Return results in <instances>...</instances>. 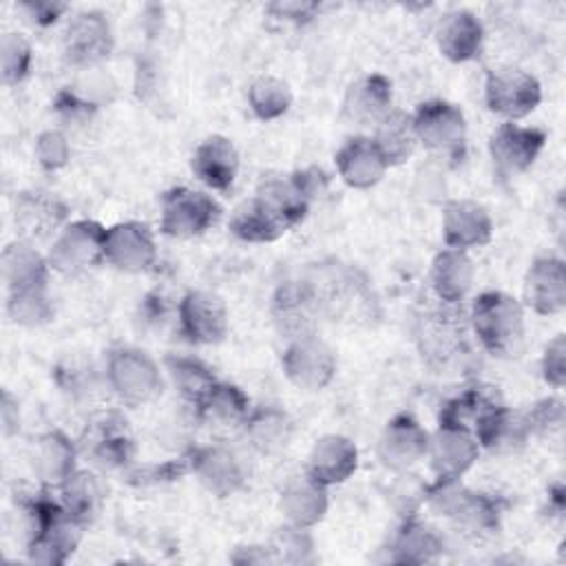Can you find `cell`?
I'll use <instances>...</instances> for the list:
<instances>
[{
	"mask_svg": "<svg viewBox=\"0 0 566 566\" xmlns=\"http://www.w3.org/2000/svg\"><path fill=\"white\" fill-rule=\"evenodd\" d=\"M471 327L491 356L513 358L524 345V310L504 292H482L473 301Z\"/></svg>",
	"mask_w": 566,
	"mask_h": 566,
	"instance_id": "obj_1",
	"label": "cell"
},
{
	"mask_svg": "<svg viewBox=\"0 0 566 566\" xmlns=\"http://www.w3.org/2000/svg\"><path fill=\"white\" fill-rule=\"evenodd\" d=\"M219 212L221 208L210 195L177 186L161 197L159 230L172 239H192L210 230L217 223Z\"/></svg>",
	"mask_w": 566,
	"mask_h": 566,
	"instance_id": "obj_2",
	"label": "cell"
},
{
	"mask_svg": "<svg viewBox=\"0 0 566 566\" xmlns=\"http://www.w3.org/2000/svg\"><path fill=\"white\" fill-rule=\"evenodd\" d=\"M484 99L491 113L517 122L537 108L542 86L535 75L517 66H497L486 73Z\"/></svg>",
	"mask_w": 566,
	"mask_h": 566,
	"instance_id": "obj_3",
	"label": "cell"
},
{
	"mask_svg": "<svg viewBox=\"0 0 566 566\" xmlns=\"http://www.w3.org/2000/svg\"><path fill=\"white\" fill-rule=\"evenodd\" d=\"M106 380L126 405L153 400L161 389V376L155 360L139 349L119 347L108 354Z\"/></svg>",
	"mask_w": 566,
	"mask_h": 566,
	"instance_id": "obj_4",
	"label": "cell"
},
{
	"mask_svg": "<svg viewBox=\"0 0 566 566\" xmlns=\"http://www.w3.org/2000/svg\"><path fill=\"white\" fill-rule=\"evenodd\" d=\"M104 234L97 221L77 219L64 223L46 254L49 265L60 274H80L104 261Z\"/></svg>",
	"mask_w": 566,
	"mask_h": 566,
	"instance_id": "obj_5",
	"label": "cell"
},
{
	"mask_svg": "<svg viewBox=\"0 0 566 566\" xmlns=\"http://www.w3.org/2000/svg\"><path fill=\"white\" fill-rule=\"evenodd\" d=\"M283 374L292 385L305 391L327 387L336 374L334 352L314 334L290 340L281 358Z\"/></svg>",
	"mask_w": 566,
	"mask_h": 566,
	"instance_id": "obj_6",
	"label": "cell"
},
{
	"mask_svg": "<svg viewBox=\"0 0 566 566\" xmlns=\"http://www.w3.org/2000/svg\"><path fill=\"white\" fill-rule=\"evenodd\" d=\"M546 133L533 126H520L515 122H502L491 139L489 153L502 175H517L528 170L542 153Z\"/></svg>",
	"mask_w": 566,
	"mask_h": 566,
	"instance_id": "obj_7",
	"label": "cell"
},
{
	"mask_svg": "<svg viewBox=\"0 0 566 566\" xmlns=\"http://www.w3.org/2000/svg\"><path fill=\"white\" fill-rule=\"evenodd\" d=\"M177 321L181 334L197 345H212L228 334L226 303L203 290H190L184 294L177 307Z\"/></svg>",
	"mask_w": 566,
	"mask_h": 566,
	"instance_id": "obj_8",
	"label": "cell"
},
{
	"mask_svg": "<svg viewBox=\"0 0 566 566\" xmlns=\"http://www.w3.org/2000/svg\"><path fill=\"white\" fill-rule=\"evenodd\" d=\"M416 139L433 150H455L464 144L467 122L458 106L444 99L422 102L411 115Z\"/></svg>",
	"mask_w": 566,
	"mask_h": 566,
	"instance_id": "obj_9",
	"label": "cell"
},
{
	"mask_svg": "<svg viewBox=\"0 0 566 566\" xmlns=\"http://www.w3.org/2000/svg\"><path fill=\"white\" fill-rule=\"evenodd\" d=\"M157 256L153 232L146 223L122 221L106 228L104 261L124 272H142L153 265Z\"/></svg>",
	"mask_w": 566,
	"mask_h": 566,
	"instance_id": "obj_10",
	"label": "cell"
},
{
	"mask_svg": "<svg viewBox=\"0 0 566 566\" xmlns=\"http://www.w3.org/2000/svg\"><path fill=\"white\" fill-rule=\"evenodd\" d=\"M113 49L111 24L99 11L77 13L64 31V55L71 64L91 66L108 57Z\"/></svg>",
	"mask_w": 566,
	"mask_h": 566,
	"instance_id": "obj_11",
	"label": "cell"
},
{
	"mask_svg": "<svg viewBox=\"0 0 566 566\" xmlns=\"http://www.w3.org/2000/svg\"><path fill=\"white\" fill-rule=\"evenodd\" d=\"M493 221L484 206L469 199H453L442 212V239L447 248L469 250L491 241Z\"/></svg>",
	"mask_w": 566,
	"mask_h": 566,
	"instance_id": "obj_12",
	"label": "cell"
},
{
	"mask_svg": "<svg viewBox=\"0 0 566 566\" xmlns=\"http://www.w3.org/2000/svg\"><path fill=\"white\" fill-rule=\"evenodd\" d=\"M524 301L542 316L559 314L566 305V268L557 256H539L524 279Z\"/></svg>",
	"mask_w": 566,
	"mask_h": 566,
	"instance_id": "obj_13",
	"label": "cell"
},
{
	"mask_svg": "<svg viewBox=\"0 0 566 566\" xmlns=\"http://www.w3.org/2000/svg\"><path fill=\"white\" fill-rule=\"evenodd\" d=\"M429 451V433L409 413L394 416L378 440V455L391 469H407Z\"/></svg>",
	"mask_w": 566,
	"mask_h": 566,
	"instance_id": "obj_14",
	"label": "cell"
},
{
	"mask_svg": "<svg viewBox=\"0 0 566 566\" xmlns=\"http://www.w3.org/2000/svg\"><path fill=\"white\" fill-rule=\"evenodd\" d=\"M478 453L475 436L453 424H438V431L429 438L427 455L438 478H460L478 460Z\"/></svg>",
	"mask_w": 566,
	"mask_h": 566,
	"instance_id": "obj_15",
	"label": "cell"
},
{
	"mask_svg": "<svg viewBox=\"0 0 566 566\" xmlns=\"http://www.w3.org/2000/svg\"><path fill=\"white\" fill-rule=\"evenodd\" d=\"M389 168L382 150L371 137H352L336 153V170L349 188L376 186Z\"/></svg>",
	"mask_w": 566,
	"mask_h": 566,
	"instance_id": "obj_16",
	"label": "cell"
},
{
	"mask_svg": "<svg viewBox=\"0 0 566 566\" xmlns=\"http://www.w3.org/2000/svg\"><path fill=\"white\" fill-rule=\"evenodd\" d=\"M86 455L93 458L95 464L104 469H117L130 462L135 453V442L128 431V422L115 413L102 416L93 424H88L84 436Z\"/></svg>",
	"mask_w": 566,
	"mask_h": 566,
	"instance_id": "obj_17",
	"label": "cell"
},
{
	"mask_svg": "<svg viewBox=\"0 0 566 566\" xmlns=\"http://www.w3.org/2000/svg\"><path fill=\"white\" fill-rule=\"evenodd\" d=\"M316 312L318 301L314 290L296 281H287L285 285H281L272 303L274 323L290 340L314 334Z\"/></svg>",
	"mask_w": 566,
	"mask_h": 566,
	"instance_id": "obj_18",
	"label": "cell"
},
{
	"mask_svg": "<svg viewBox=\"0 0 566 566\" xmlns=\"http://www.w3.org/2000/svg\"><path fill=\"white\" fill-rule=\"evenodd\" d=\"M190 168L208 188L226 192L232 188L239 172V153L223 135L206 137L192 153Z\"/></svg>",
	"mask_w": 566,
	"mask_h": 566,
	"instance_id": "obj_19",
	"label": "cell"
},
{
	"mask_svg": "<svg viewBox=\"0 0 566 566\" xmlns=\"http://www.w3.org/2000/svg\"><path fill=\"white\" fill-rule=\"evenodd\" d=\"M391 111V82L380 75H363L352 82L343 97V117L358 126L378 124Z\"/></svg>",
	"mask_w": 566,
	"mask_h": 566,
	"instance_id": "obj_20",
	"label": "cell"
},
{
	"mask_svg": "<svg viewBox=\"0 0 566 566\" xmlns=\"http://www.w3.org/2000/svg\"><path fill=\"white\" fill-rule=\"evenodd\" d=\"M358 464V449L356 444L345 436H323L314 442L310 455H307V469L314 480H318L325 486L345 482Z\"/></svg>",
	"mask_w": 566,
	"mask_h": 566,
	"instance_id": "obj_21",
	"label": "cell"
},
{
	"mask_svg": "<svg viewBox=\"0 0 566 566\" xmlns=\"http://www.w3.org/2000/svg\"><path fill=\"white\" fill-rule=\"evenodd\" d=\"M190 455V471L201 480V484L219 495H232L243 486L245 471L239 458L223 449V447H203L188 453Z\"/></svg>",
	"mask_w": 566,
	"mask_h": 566,
	"instance_id": "obj_22",
	"label": "cell"
},
{
	"mask_svg": "<svg viewBox=\"0 0 566 566\" xmlns=\"http://www.w3.org/2000/svg\"><path fill=\"white\" fill-rule=\"evenodd\" d=\"M195 407H197L199 420L217 433H230V431L243 429L252 411L250 398L239 387L219 382V380Z\"/></svg>",
	"mask_w": 566,
	"mask_h": 566,
	"instance_id": "obj_23",
	"label": "cell"
},
{
	"mask_svg": "<svg viewBox=\"0 0 566 566\" xmlns=\"http://www.w3.org/2000/svg\"><path fill=\"white\" fill-rule=\"evenodd\" d=\"M484 40L482 22L464 9L449 11L440 18L436 27V42L440 53L451 62H469L473 60Z\"/></svg>",
	"mask_w": 566,
	"mask_h": 566,
	"instance_id": "obj_24",
	"label": "cell"
},
{
	"mask_svg": "<svg viewBox=\"0 0 566 566\" xmlns=\"http://www.w3.org/2000/svg\"><path fill=\"white\" fill-rule=\"evenodd\" d=\"M279 506L290 524L310 528L321 522L327 511V486L310 473L296 475L283 486Z\"/></svg>",
	"mask_w": 566,
	"mask_h": 566,
	"instance_id": "obj_25",
	"label": "cell"
},
{
	"mask_svg": "<svg viewBox=\"0 0 566 566\" xmlns=\"http://www.w3.org/2000/svg\"><path fill=\"white\" fill-rule=\"evenodd\" d=\"M473 276L475 270L469 254L464 250L453 248H444L442 252H438L429 272V281L436 296L447 305H455L469 294Z\"/></svg>",
	"mask_w": 566,
	"mask_h": 566,
	"instance_id": "obj_26",
	"label": "cell"
},
{
	"mask_svg": "<svg viewBox=\"0 0 566 566\" xmlns=\"http://www.w3.org/2000/svg\"><path fill=\"white\" fill-rule=\"evenodd\" d=\"M66 219V208L60 199L46 192H22L15 203V226L27 241L44 239L55 232Z\"/></svg>",
	"mask_w": 566,
	"mask_h": 566,
	"instance_id": "obj_27",
	"label": "cell"
},
{
	"mask_svg": "<svg viewBox=\"0 0 566 566\" xmlns=\"http://www.w3.org/2000/svg\"><path fill=\"white\" fill-rule=\"evenodd\" d=\"M49 268V261L29 241H15L2 252V276L9 292L46 287Z\"/></svg>",
	"mask_w": 566,
	"mask_h": 566,
	"instance_id": "obj_28",
	"label": "cell"
},
{
	"mask_svg": "<svg viewBox=\"0 0 566 566\" xmlns=\"http://www.w3.org/2000/svg\"><path fill=\"white\" fill-rule=\"evenodd\" d=\"M33 467L42 480L62 484L75 471V449L62 431H49L38 438Z\"/></svg>",
	"mask_w": 566,
	"mask_h": 566,
	"instance_id": "obj_29",
	"label": "cell"
},
{
	"mask_svg": "<svg viewBox=\"0 0 566 566\" xmlns=\"http://www.w3.org/2000/svg\"><path fill=\"white\" fill-rule=\"evenodd\" d=\"M243 429L252 447L261 453L281 451L287 447L292 438V420L287 418L285 411L276 407H263V409L250 411Z\"/></svg>",
	"mask_w": 566,
	"mask_h": 566,
	"instance_id": "obj_30",
	"label": "cell"
},
{
	"mask_svg": "<svg viewBox=\"0 0 566 566\" xmlns=\"http://www.w3.org/2000/svg\"><path fill=\"white\" fill-rule=\"evenodd\" d=\"M371 139L378 144V148L382 150L389 166L405 161L418 144L416 130H413V119L405 111H389L376 124V135Z\"/></svg>",
	"mask_w": 566,
	"mask_h": 566,
	"instance_id": "obj_31",
	"label": "cell"
},
{
	"mask_svg": "<svg viewBox=\"0 0 566 566\" xmlns=\"http://www.w3.org/2000/svg\"><path fill=\"white\" fill-rule=\"evenodd\" d=\"M62 506L80 524L91 522L102 504V484L88 471H73L62 484Z\"/></svg>",
	"mask_w": 566,
	"mask_h": 566,
	"instance_id": "obj_32",
	"label": "cell"
},
{
	"mask_svg": "<svg viewBox=\"0 0 566 566\" xmlns=\"http://www.w3.org/2000/svg\"><path fill=\"white\" fill-rule=\"evenodd\" d=\"M166 371L177 391L192 405H197L217 382L214 374L201 360L188 356H168Z\"/></svg>",
	"mask_w": 566,
	"mask_h": 566,
	"instance_id": "obj_33",
	"label": "cell"
},
{
	"mask_svg": "<svg viewBox=\"0 0 566 566\" xmlns=\"http://www.w3.org/2000/svg\"><path fill=\"white\" fill-rule=\"evenodd\" d=\"M230 230L234 237L248 243H270L285 234V230L254 199L234 210L230 217Z\"/></svg>",
	"mask_w": 566,
	"mask_h": 566,
	"instance_id": "obj_34",
	"label": "cell"
},
{
	"mask_svg": "<svg viewBox=\"0 0 566 566\" xmlns=\"http://www.w3.org/2000/svg\"><path fill=\"white\" fill-rule=\"evenodd\" d=\"M248 104L259 119L270 122L287 113L292 106V91L283 80L261 75L248 88Z\"/></svg>",
	"mask_w": 566,
	"mask_h": 566,
	"instance_id": "obj_35",
	"label": "cell"
},
{
	"mask_svg": "<svg viewBox=\"0 0 566 566\" xmlns=\"http://www.w3.org/2000/svg\"><path fill=\"white\" fill-rule=\"evenodd\" d=\"M396 562H429L436 557V553L442 548L440 537L427 528L424 524L418 522H409L400 535L396 537Z\"/></svg>",
	"mask_w": 566,
	"mask_h": 566,
	"instance_id": "obj_36",
	"label": "cell"
},
{
	"mask_svg": "<svg viewBox=\"0 0 566 566\" xmlns=\"http://www.w3.org/2000/svg\"><path fill=\"white\" fill-rule=\"evenodd\" d=\"M7 314L18 325H42L51 318L53 307L46 296V287L40 290H22V292H9L7 301Z\"/></svg>",
	"mask_w": 566,
	"mask_h": 566,
	"instance_id": "obj_37",
	"label": "cell"
},
{
	"mask_svg": "<svg viewBox=\"0 0 566 566\" xmlns=\"http://www.w3.org/2000/svg\"><path fill=\"white\" fill-rule=\"evenodd\" d=\"M462 340V325L453 321V316L444 312H433L422 323V352L427 349L429 356L451 354L453 347Z\"/></svg>",
	"mask_w": 566,
	"mask_h": 566,
	"instance_id": "obj_38",
	"label": "cell"
},
{
	"mask_svg": "<svg viewBox=\"0 0 566 566\" xmlns=\"http://www.w3.org/2000/svg\"><path fill=\"white\" fill-rule=\"evenodd\" d=\"M2 82L7 86L20 84L31 69V46L20 33H4L0 40Z\"/></svg>",
	"mask_w": 566,
	"mask_h": 566,
	"instance_id": "obj_39",
	"label": "cell"
},
{
	"mask_svg": "<svg viewBox=\"0 0 566 566\" xmlns=\"http://www.w3.org/2000/svg\"><path fill=\"white\" fill-rule=\"evenodd\" d=\"M71 146L60 130H44L35 142L38 164L46 170H57L69 161Z\"/></svg>",
	"mask_w": 566,
	"mask_h": 566,
	"instance_id": "obj_40",
	"label": "cell"
},
{
	"mask_svg": "<svg viewBox=\"0 0 566 566\" xmlns=\"http://www.w3.org/2000/svg\"><path fill=\"white\" fill-rule=\"evenodd\" d=\"M564 354H566V345H564V336H555L548 345H546V352H544V358H542V374H544V380L555 387V389H562L564 387V376H566V365H564Z\"/></svg>",
	"mask_w": 566,
	"mask_h": 566,
	"instance_id": "obj_41",
	"label": "cell"
},
{
	"mask_svg": "<svg viewBox=\"0 0 566 566\" xmlns=\"http://www.w3.org/2000/svg\"><path fill=\"white\" fill-rule=\"evenodd\" d=\"M562 420H564L562 402L555 398H546L533 407V411L528 413V420L524 424H528V429L546 433L548 429H559Z\"/></svg>",
	"mask_w": 566,
	"mask_h": 566,
	"instance_id": "obj_42",
	"label": "cell"
},
{
	"mask_svg": "<svg viewBox=\"0 0 566 566\" xmlns=\"http://www.w3.org/2000/svg\"><path fill=\"white\" fill-rule=\"evenodd\" d=\"M316 11H318L316 2H294V0H287V2H272V4H268V13H272L274 18H281V20L296 22V24L314 18Z\"/></svg>",
	"mask_w": 566,
	"mask_h": 566,
	"instance_id": "obj_43",
	"label": "cell"
},
{
	"mask_svg": "<svg viewBox=\"0 0 566 566\" xmlns=\"http://www.w3.org/2000/svg\"><path fill=\"white\" fill-rule=\"evenodd\" d=\"M22 7L29 11V15L38 24H51L66 11V4H62V2H27Z\"/></svg>",
	"mask_w": 566,
	"mask_h": 566,
	"instance_id": "obj_44",
	"label": "cell"
}]
</instances>
